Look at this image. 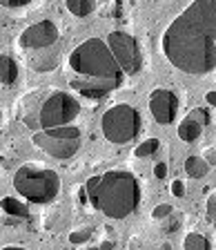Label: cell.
<instances>
[{
  "label": "cell",
  "mask_w": 216,
  "mask_h": 250,
  "mask_svg": "<svg viewBox=\"0 0 216 250\" xmlns=\"http://www.w3.org/2000/svg\"><path fill=\"white\" fill-rule=\"evenodd\" d=\"M67 2V9L72 11L74 16H89L96 7L94 0H65Z\"/></svg>",
  "instance_id": "cell-17"
},
{
  "label": "cell",
  "mask_w": 216,
  "mask_h": 250,
  "mask_svg": "<svg viewBox=\"0 0 216 250\" xmlns=\"http://www.w3.org/2000/svg\"><path fill=\"white\" fill-rule=\"evenodd\" d=\"M183 246H185V250H210V241L201 232H190L183 241Z\"/></svg>",
  "instance_id": "cell-18"
},
{
  "label": "cell",
  "mask_w": 216,
  "mask_h": 250,
  "mask_svg": "<svg viewBox=\"0 0 216 250\" xmlns=\"http://www.w3.org/2000/svg\"><path fill=\"white\" fill-rule=\"evenodd\" d=\"M85 194L96 210L112 219L132 214L140 203V186L132 172L112 170L85 183Z\"/></svg>",
  "instance_id": "cell-2"
},
{
  "label": "cell",
  "mask_w": 216,
  "mask_h": 250,
  "mask_svg": "<svg viewBox=\"0 0 216 250\" xmlns=\"http://www.w3.org/2000/svg\"><path fill=\"white\" fill-rule=\"evenodd\" d=\"M172 212H174V208H172L170 203H163V206H156L154 212H152V217L154 219H167Z\"/></svg>",
  "instance_id": "cell-21"
},
{
  "label": "cell",
  "mask_w": 216,
  "mask_h": 250,
  "mask_svg": "<svg viewBox=\"0 0 216 250\" xmlns=\"http://www.w3.org/2000/svg\"><path fill=\"white\" fill-rule=\"evenodd\" d=\"M160 250H170V246H167V244H165V246H163V248H160Z\"/></svg>",
  "instance_id": "cell-30"
},
{
  "label": "cell",
  "mask_w": 216,
  "mask_h": 250,
  "mask_svg": "<svg viewBox=\"0 0 216 250\" xmlns=\"http://www.w3.org/2000/svg\"><path fill=\"white\" fill-rule=\"evenodd\" d=\"M87 250H98V248H87Z\"/></svg>",
  "instance_id": "cell-31"
},
{
  "label": "cell",
  "mask_w": 216,
  "mask_h": 250,
  "mask_svg": "<svg viewBox=\"0 0 216 250\" xmlns=\"http://www.w3.org/2000/svg\"><path fill=\"white\" fill-rule=\"evenodd\" d=\"M154 174L158 179H165V174H167V166H165V163H158V166L154 167Z\"/></svg>",
  "instance_id": "cell-25"
},
{
  "label": "cell",
  "mask_w": 216,
  "mask_h": 250,
  "mask_svg": "<svg viewBox=\"0 0 216 250\" xmlns=\"http://www.w3.org/2000/svg\"><path fill=\"white\" fill-rule=\"evenodd\" d=\"M172 192H174V197H183V194H185V186H183V181L172 183Z\"/></svg>",
  "instance_id": "cell-24"
},
{
  "label": "cell",
  "mask_w": 216,
  "mask_h": 250,
  "mask_svg": "<svg viewBox=\"0 0 216 250\" xmlns=\"http://www.w3.org/2000/svg\"><path fill=\"white\" fill-rule=\"evenodd\" d=\"M207 159H212L210 163H216V152L214 150H207Z\"/></svg>",
  "instance_id": "cell-27"
},
{
  "label": "cell",
  "mask_w": 216,
  "mask_h": 250,
  "mask_svg": "<svg viewBox=\"0 0 216 250\" xmlns=\"http://www.w3.org/2000/svg\"><path fill=\"white\" fill-rule=\"evenodd\" d=\"M18 78V65H16L14 58L0 54V83L11 85Z\"/></svg>",
  "instance_id": "cell-14"
},
{
  "label": "cell",
  "mask_w": 216,
  "mask_h": 250,
  "mask_svg": "<svg viewBox=\"0 0 216 250\" xmlns=\"http://www.w3.org/2000/svg\"><path fill=\"white\" fill-rule=\"evenodd\" d=\"M123 81H116V78H89V76H74L69 81V87L74 92H78L80 96H87V99H103L107 94H112L116 87H120Z\"/></svg>",
  "instance_id": "cell-10"
},
{
  "label": "cell",
  "mask_w": 216,
  "mask_h": 250,
  "mask_svg": "<svg viewBox=\"0 0 216 250\" xmlns=\"http://www.w3.org/2000/svg\"><path fill=\"white\" fill-rule=\"evenodd\" d=\"M69 67L76 72V76H89V78H116L123 81L125 74L118 67L112 49L107 42L100 38H89L69 54Z\"/></svg>",
  "instance_id": "cell-3"
},
{
  "label": "cell",
  "mask_w": 216,
  "mask_h": 250,
  "mask_svg": "<svg viewBox=\"0 0 216 250\" xmlns=\"http://www.w3.org/2000/svg\"><path fill=\"white\" fill-rule=\"evenodd\" d=\"M31 0H0V5L2 7H11V9H14V7H25V5H29Z\"/></svg>",
  "instance_id": "cell-23"
},
{
  "label": "cell",
  "mask_w": 216,
  "mask_h": 250,
  "mask_svg": "<svg viewBox=\"0 0 216 250\" xmlns=\"http://www.w3.org/2000/svg\"><path fill=\"white\" fill-rule=\"evenodd\" d=\"M80 112V103L67 92H52L38 107L36 119L31 121V127H40V130H49V127H60V125H69Z\"/></svg>",
  "instance_id": "cell-5"
},
{
  "label": "cell",
  "mask_w": 216,
  "mask_h": 250,
  "mask_svg": "<svg viewBox=\"0 0 216 250\" xmlns=\"http://www.w3.org/2000/svg\"><path fill=\"white\" fill-rule=\"evenodd\" d=\"M27 61H29V65L36 69V72H49V69H54L58 65V54H56V49H52V47L34 49Z\"/></svg>",
  "instance_id": "cell-13"
},
{
  "label": "cell",
  "mask_w": 216,
  "mask_h": 250,
  "mask_svg": "<svg viewBox=\"0 0 216 250\" xmlns=\"http://www.w3.org/2000/svg\"><path fill=\"white\" fill-rule=\"evenodd\" d=\"M92 237V228H82V230H76V232L69 234V241L72 244H82V241H87Z\"/></svg>",
  "instance_id": "cell-20"
},
{
  "label": "cell",
  "mask_w": 216,
  "mask_h": 250,
  "mask_svg": "<svg viewBox=\"0 0 216 250\" xmlns=\"http://www.w3.org/2000/svg\"><path fill=\"white\" fill-rule=\"evenodd\" d=\"M107 47L112 49L114 58L118 62V67L123 69V74L134 76V74L140 72L143 54H140V47L134 36H129L127 31H112L107 36Z\"/></svg>",
  "instance_id": "cell-8"
},
{
  "label": "cell",
  "mask_w": 216,
  "mask_h": 250,
  "mask_svg": "<svg viewBox=\"0 0 216 250\" xmlns=\"http://www.w3.org/2000/svg\"><path fill=\"white\" fill-rule=\"evenodd\" d=\"M56 41H58V29L52 21H40V22H36V25L27 27V29L20 34V38H18L20 47L27 49V52L54 47Z\"/></svg>",
  "instance_id": "cell-9"
},
{
  "label": "cell",
  "mask_w": 216,
  "mask_h": 250,
  "mask_svg": "<svg viewBox=\"0 0 216 250\" xmlns=\"http://www.w3.org/2000/svg\"><path fill=\"white\" fill-rule=\"evenodd\" d=\"M165 58L178 72L205 76L216 69V0H194L160 38Z\"/></svg>",
  "instance_id": "cell-1"
},
{
  "label": "cell",
  "mask_w": 216,
  "mask_h": 250,
  "mask_svg": "<svg viewBox=\"0 0 216 250\" xmlns=\"http://www.w3.org/2000/svg\"><path fill=\"white\" fill-rule=\"evenodd\" d=\"M158 146H160L158 139H147V141H143V143L136 147L134 154L136 156H149V154H154V152L158 150Z\"/></svg>",
  "instance_id": "cell-19"
},
{
  "label": "cell",
  "mask_w": 216,
  "mask_h": 250,
  "mask_svg": "<svg viewBox=\"0 0 216 250\" xmlns=\"http://www.w3.org/2000/svg\"><path fill=\"white\" fill-rule=\"evenodd\" d=\"M112 248H114V244H112V241H105V244L100 246V248H98V250H112Z\"/></svg>",
  "instance_id": "cell-28"
},
{
  "label": "cell",
  "mask_w": 216,
  "mask_h": 250,
  "mask_svg": "<svg viewBox=\"0 0 216 250\" xmlns=\"http://www.w3.org/2000/svg\"><path fill=\"white\" fill-rule=\"evenodd\" d=\"M0 208L5 210L7 214H11V217H20V219H27V206L25 203H20L18 199H11V197H7V199H2L0 201Z\"/></svg>",
  "instance_id": "cell-16"
},
{
  "label": "cell",
  "mask_w": 216,
  "mask_h": 250,
  "mask_svg": "<svg viewBox=\"0 0 216 250\" xmlns=\"http://www.w3.org/2000/svg\"><path fill=\"white\" fill-rule=\"evenodd\" d=\"M14 188L31 203H49L60 190V179L56 172L47 167L22 166L14 174Z\"/></svg>",
  "instance_id": "cell-4"
},
{
  "label": "cell",
  "mask_w": 216,
  "mask_h": 250,
  "mask_svg": "<svg viewBox=\"0 0 216 250\" xmlns=\"http://www.w3.org/2000/svg\"><path fill=\"white\" fill-rule=\"evenodd\" d=\"M210 123V112L207 109H203V107H196V109H192L190 114L185 116V119L180 121V125H178V139L180 141H196L198 136H201V132H203V127Z\"/></svg>",
  "instance_id": "cell-12"
},
{
  "label": "cell",
  "mask_w": 216,
  "mask_h": 250,
  "mask_svg": "<svg viewBox=\"0 0 216 250\" xmlns=\"http://www.w3.org/2000/svg\"><path fill=\"white\" fill-rule=\"evenodd\" d=\"M0 250H27V248H22V246H5V248H0Z\"/></svg>",
  "instance_id": "cell-29"
},
{
  "label": "cell",
  "mask_w": 216,
  "mask_h": 250,
  "mask_svg": "<svg viewBox=\"0 0 216 250\" xmlns=\"http://www.w3.org/2000/svg\"><path fill=\"white\" fill-rule=\"evenodd\" d=\"M31 141L36 143V147H40L42 152H47L54 159H72L80 147V130L74 125L38 130Z\"/></svg>",
  "instance_id": "cell-7"
},
{
  "label": "cell",
  "mask_w": 216,
  "mask_h": 250,
  "mask_svg": "<svg viewBox=\"0 0 216 250\" xmlns=\"http://www.w3.org/2000/svg\"><path fill=\"white\" fill-rule=\"evenodd\" d=\"M103 134L112 143H127L140 132V114L132 105H114L103 114L100 121Z\"/></svg>",
  "instance_id": "cell-6"
},
{
  "label": "cell",
  "mask_w": 216,
  "mask_h": 250,
  "mask_svg": "<svg viewBox=\"0 0 216 250\" xmlns=\"http://www.w3.org/2000/svg\"><path fill=\"white\" fill-rule=\"evenodd\" d=\"M205 99H207V103H210V105H216V92H210Z\"/></svg>",
  "instance_id": "cell-26"
},
{
  "label": "cell",
  "mask_w": 216,
  "mask_h": 250,
  "mask_svg": "<svg viewBox=\"0 0 216 250\" xmlns=\"http://www.w3.org/2000/svg\"><path fill=\"white\" fill-rule=\"evenodd\" d=\"M207 219H210V224L216 228V194H212L207 199Z\"/></svg>",
  "instance_id": "cell-22"
},
{
  "label": "cell",
  "mask_w": 216,
  "mask_h": 250,
  "mask_svg": "<svg viewBox=\"0 0 216 250\" xmlns=\"http://www.w3.org/2000/svg\"><path fill=\"white\" fill-rule=\"evenodd\" d=\"M185 172L192 179H201L210 172V163H207L203 156H190L185 161Z\"/></svg>",
  "instance_id": "cell-15"
},
{
  "label": "cell",
  "mask_w": 216,
  "mask_h": 250,
  "mask_svg": "<svg viewBox=\"0 0 216 250\" xmlns=\"http://www.w3.org/2000/svg\"><path fill=\"white\" fill-rule=\"evenodd\" d=\"M149 112L160 125L172 123L178 114V99L170 89H154L149 96Z\"/></svg>",
  "instance_id": "cell-11"
}]
</instances>
